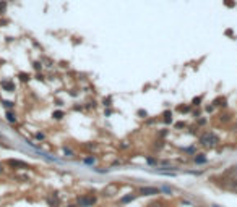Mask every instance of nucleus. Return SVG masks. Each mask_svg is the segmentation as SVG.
Here are the masks:
<instances>
[{
    "label": "nucleus",
    "mask_w": 237,
    "mask_h": 207,
    "mask_svg": "<svg viewBox=\"0 0 237 207\" xmlns=\"http://www.w3.org/2000/svg\"><path fill=\"white\" fill-rule=\"evenodd\" d=\"M200 142L205 147H214L219 144V136L216 133H213V131H206V133H203L200 136Z\"/></svg>",
    "instance_id": "f257e3e1"
},
{
    "label": "nucleus",
    "mask_w": 237,
    "mask_h": 207,
    "mask_svg": "<svg viewBox=\"0 0 237 207\" xmlns=\"http://www.w3.org/2000/svg\"><path fill=\"white\" fill-rule=\"evenodd\" d=\"M78 204H80V207H91L96 204V198L94 196H80L78 198Z\"/></svg>",
    "instance_id": "f03ea898"
},
{
    "label": "nucleus",
    "mask_w": 237,
    "mask_h": 207,
    "mask_svg": "<svg viewBox=\"0 0 237 207\" xmlns=\"http://www.w3.org/2000/svg\"><path fill=\"white\" fill-rule=\"evenodd\" d=\"M8 167H12V168H29V165H28L26 162H21V160H16V159H8L7 160Z\"/></svg>",
    "instance_id": "7ed1b4c3"
},
{
    "label": "nucleus",
    "mask_w": 237,
    "mask_h": 207,
    "mask_svg": "<svg viewBox=\"0 0 237 207\" xmlns=\"http://www.w3.org/2000/svg\"><path fill=\"white\" fill-rule=\"evenodd\" d=\"M161 189L159 188H153V186H145L140 189V194L142 196H154V194H159Z\"/></svg>",
    "instance_id": "20e7f679"
},
{
    "label": "nucleus",
    "mask_w": 237,
    "mask_h": 207,
    "mask_svg": "<svg viewBox=\"0 0 237 207\" xmlns=\"http://www.w3.org/2000/svg\"><path fill=\"white\" fill-rule=\"evenodd\" d=\"M0 86H2V89L8 91V92H13L15 91V83H12L10 79H3V81L0 83Z\"/></svg>",
    "instance_id": "39448f33"
},
{
    "label": "nucleus",
    "mask_w": 237,
    "mask_h": 207,
    "mask_svg": "<svg viewBox=\"0 0 237 207\" xmlns=\"http://www.w3.org/2000/svg\"><path fill=\"white\" fill-rule=\"evenodd\" d=\"M135 198H137L135 194H127V196H123V198L120 199V202H122V204H128V202H132Z\"/></svg>",
    "instance_id": "423d86ee"
},
{
    "label": "nucleus",
    "mask_w": 237,
    "mask_h": 207,
    "mask_svg": "<svg viewBox=\"0 0 237 207\" xmlns=\"http://www.w3.org/2000/svg\"><path fill=\"white\" fill-rule=\"evenodd\" d=\"M162 117H164V118H162V120H164V123H172V112H164V115H162Z\"/></svg>",
    "instance_id": "0eeeda50"
},
{
    "label": "nucleus",
    "mask_w": 237,
    "mask_h": 207,
    "mask_svg": "<svg viewBox=\"0 0 237 207\" xmlns=\"http://www.w3.org/2000/svg\"><path fill=\"white\" fill-rule=\"evenodd\" d=\"M5 11H7V2H5V0H0V16H3Z\"/></svg>",
    "instance_id": "6e6552de"
},
{
    "label": "nucleus",
    "mask_w": 237,
    "mask_h": 207,
    "mask_svg": "<svg viewBox=\"0 0 237 207\" xmlns=\"http://www.w3.org/2000/svg\"><path fill=\"white\" fill-rule=\"evenodd\" d=\"M205 162H206V157L203 154H198L195 157V164H205Z\"/></svg>",
    "instance_id": "1a4fd4ad"
},
{
    "label": "nucleus",
    "mask_w": 237,
    "mask_h": 207,
    "mask_svg": "<svg viewBox=\"0 0 237 207\" xmlns=\"http://www.w3.org/2000/svg\"><path fill=\"white\" fill-rule=\"evenodd\" d=\"M177 110L182 112V113H187V112H190V105H179Z\"/></svg>",
    "instance_id": "9d476101"
},
{
    "label": "nucleus",
    "mask_w": 237,
    "mask_h": 207,
    "mask_svg": "<svg viewBox=\"0 0 237 207\" xmlns=\"http://www.w3.org/2000/svg\"><path fill=\"white\" fill-rule=\"evenodd\" d=\"M7 118H8V122H12V123L16 122V115L13 112H7Z\"/></svg>",
    "instance_id": "9b49d317"
},
{
    "label": "nucleus",
    "mask_w": 237,
    "mask_h": 207,
    "mask_svg": "<svg viewBox=\"0 0 237 207\" xmlns=\"http://www.w3.org/2000/svg\"><path fill=\"white\" fill-rule=\"evenodd\" d=\"M223 2H224V5H226L227 8H234V7H235V2H234V0H223Z\"/></svg>",
    "instance_id": "f8f14e48"
},
{
    "label": "nucleus",
    "mask_w": 237,
    "mask_h": 207,
    "mask_svg": "<svg viewBox=\"0 0 237 207\" xmlns=\"http://www.w3.org/2000/svg\"><path fill=\"white\" fill-rule=\"evenodd\" d=\"M29 74H28V73H20V79H21V81H23V83H26V81H29Z\"/></svg>",
    "instance_id": "ddd939ff"
},
{
    "label": "nucleus",
    "mask_w": 237,
    "mask_h": 207,
    "mask_svg": "<svg viewBox=\"0 0 237 207\" xmlns=\"http://www.w3.org/2000/svg\"><path fill=\"white\" fill-rule=\"evenodd\" d=\"M52 117L55 118V120H60L62 117H64V112H60V110H57V112H54V115Z\"/></svg>",
    "instance_id": "4468645a"
},
{
    "label": "nucleus",
    "mask_w": 237,
    "mask_h": 207,
    "mask_svg": "<svg viewBox=\"0 0 237 207\" xmlns=\"http://www.w3.org/2000/svg\"><path fill=\"white\" fill-rule=\"evenodd\" d=\"M201 99H203V97L200 96V97H195V99L193 100H192V104H193V105H200V102H201Z\"/></svg>",
    "instance_id": "2eb2a0df"
},
{
    "label": "nucleus",
    "mask_w": 237,
    "mask_h": 207,
    "mask_svg": "<svg viewBox=\"0 0 237 207\" xmlns=\"http://www.w3.org/2000/svg\"><path fill=\"white\" fill-rule=\"evenodd\" d=\"M3 105L10 108V107H13V102H8V100H5V102H3Z\"/></svg>",
    "instance_id": "dca6fc26"
},
{
    "label": "nucleus",
    "mask_w": 237,
    "mask_h": 207,
    "mask_svg": "<svg viewBox=\"0 0 237 207\" xmlns=\"http://www.w3.org/2000/svg\"><path fill=\"white\" fill-rule=\"evenodd\" d=\"M162 202H153V204H150V207H161Z\"/></svg>",
    "instance_id": "f3484780"
},
{
    "label": "nucleus",
    "mask_w": 237,
    "mask_h": 207,
    "mask_svg": "<svg viewBox=\"0 0 237 207\" xmlns=\"http://www.w3.org/2000/svg\"><path fill=\"white\" fill-rule=\"evenodd\" d=\"M34 68H36V70H39V68H41V63L36 62V63H34Z\"/></svg>",
    "instance_id": "a211bd4d"
},
{
    "label": "nucleus",
    "mask_w": 237,
    "mask_h": 207,
    "mask_svg": "<svg viewBox=\"0 0 237 207\" xmlns=\"http://www.w3.org/2000/svg\"><path fill=\"white\" fill-rule=\"evenodd\" d=\"M36 136H37V139H44V134H41V133H37Z\"/></svg>",
    "instance_id": "6ab92c4d"
},
{
    "label": "nucleus",
    "mask_w": 237,
    "mask_h": 207,
    "mask_svg": "<svg viewBox=\"0 0 237 207\" xmlns=\"http://www.w3.org/2000/svg\"><path fill=\"white\" fill-rule=\"evenodd\" d=\"M2 173H3V165L0 164V175H2Z\"/></svg>",
    "instance_id": "aec40b11"
},
{
    "label": "nucleus",
    "mask_w": 237,
    "mask_h": 207,
    "mask_svg": "<svg viewBox=\"0 0 237 207\" xmlns=\"http://www.w3.org/2000/svg\"><path fill=\"white\" fill-rule=\"evenodd\" d=\"M213 207H219V205H213Z\"/></svg>",
    "instance_id": "412c9836"
}]
</instances>
